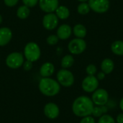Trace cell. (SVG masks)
<instances>
[{
    "instance_id": "cell-1",
    "label": "cell",
    "mask_w": 123,
    "mask_h": 123,
    "mask_svg": "<svg viewBox=\"0 0 123 123\" xmlns=\"http://www.w3.org/2000/svg\"><path fill=\"white\" fill-rule=\"evenodd\" d=\"M92 100L86 96L77 97L73 102L72 111L75 115L80 117L90 116L94 107Z\"/></svg>"
},
{
    "instance_id": "cell-2",
    "label": "cell",
    "mask_w": 123,
    "mask_h": 123,
    "mask_svg": "<svg viewBox=\"0 0 123 123\" xmlns=\"http://www.w3.org/2000/svg\"><path fill=\"white\" fill-rule=\"evenodd\" d=\"M38 88L40 92L47 97H54L57 95L61 90L60 84L55 79L49 77L43 78L39 82Z\"/></svg>"
},
{
    "instance_id": "cell-3",
    "label": "cell",
    "mask_w": 123,
    "mask_h": 123,
    "mask_svg": "<svg viewBox=\"0 0 123 123\" xmlns=\"http://www.w3.org/2000/svg\"><path fill=\"white\" fill-rule=\"evenodd\" d=\"M41 50L39 45L34 42H30L26 44L24 48V57L27 61L35 62L40 58Z\"/></svg>"
},
{
    "instance_id": "cell-4",
    "label": "cell",
    "mask_w": 123,
    "mask_h": 123,
    "mask_svg": "<svg viewBox=\"0 0 123 123\" xmlns=\"http://www.w3.org/2000/svg\"><path fill=\"white\" fill-rule=\"evenodd\" d=\"M24 55L19 52H13L9 54L6 58V65L12 69H17L20 68L24 62Z\"/></svg>"
},
{
    "instance_id": "cell-5",
    "label": "cell",
    "mask_w": 123,
    "mask_h": 123,
    "mask_svg": "<svg viewBox=\"0 0 123 123\" xmlns=\"http://www.w3.org/2000/svg\"><path fill=\"white\" fill-rule=\"evenodd\" d=\"M56 77L58 82L65 87H69L74 83V76L73 74L66 68L59 70Z\"/></svg>"
},
{
    "instance_id": "cell-6",
    "label": "cell",
    "mask_w": 123,
    "mask_h": 123,
    "mask_svg": "<svg viewBox=\"0 0 123 123\" xmlns=\"http://www.w3.org/2000/svg\"><path fill=\"white\" fill-rule=\"evenodd\" d=\"M68 50L71 53L79 55L82 53L86 48V43L82 38H75L71 40L68 45Z\"/></svg>"
},
{
    "instance_id": "cell-7",
    "label": "cell",
    "mask_w": 123,
    "mask_h": 123,
    "mask_svg": "<svg viewBox=\"0 0 123 123\" xmlns=\"http://www.w3.org/2000/svg\"><path fill=\"white\" fill-rule=\"evenodd\" d=\"M92 100L93 103L97 106H104L109 100L108 92L104 89H97L94 92Z\"/></svg>"
},
{
    "instance_id": "cell-8",
    "label": "cell",
    "mask_w": 123,
    "mask_h": 123,
    "mask_svg": "<svg viewBox=\"0 0 123 123\" xmlns=\"http://www.w3.org/2000/svg\"><path fill=\"white\" fill-rule=\"evenodd\" d=\"M88 4L90 9L97 13H105L110 8L109 0H89Z\"/></svg>"
},
{
    "instance_id": "cell-9",
    "label": "cell",
    "mask_w": 123,
    "mask_h": 123,
    "mask_svg": "<svg viewBox=\"0 0 123 123\" xmlns=\"http://www.w3.org/2000/svg\"><path fill=\"white\" fill-rule=\"evenodd\" d=\"M99 86V80L95 76H87L82 81L81 87L86 92H94Z\"/></svg>"
},
{
    "instance_id": "cell-10",
    "label": "cell",
    "mask_w": 123,
    "mask_h": 123,
    "mask_svg": "<svg viewBox=\"0 0 123 123\" xmlns=\"http://www.w3.org/2000/svg\"><path fill=\"white\" fill-rule=\"evenodd\" d=\"M58 18L53 12L46 13L43 18V25L45 29L48 30H53L55 29L58 25Z\"/></svg>"
},
{
    "instance_id": "cell-11",
    "label": "cell",
    "mask_w": 123,
    "mask_h": 123,
    "mask_svg": "<svg viewBox=\"0 0 123 123\" xmlns=\"http://www.w3.org/2000/svg\"><path fill=\"white\" fill-rule=\"evenodd\" d=\"M39 6L40 9L45 13L54 12L59 6L58 0H39Z\"/></svg>"
},
{
    "instance_id": "cell-12",
    "label": "cell",
    "mask_w": 123,
    "mask_h": 123,
    "mask_svg": "<svg viewBox=\"0 0 123 123\" xmlns=\"http://www.w3.org/2000/svg\"><path fill=\"white\" fill-rule=\"evenodd\" d=\"M44 115L50 120H54L57 118L60 113V110L58 106L53 102L48 103L44 107Z\"/></svg>"
},
{
    "instance_id": "cell-13",
    "label": "cell",
    "mask_w": 123,
    "mask_h": 123,
    "mask_svg": "<svg viewBox=\"0 0 123 123\" xmlns=\"http://www.w3.org/2000/svg\"><path fill=\"white\" fill-rule=\"evenodd\" d=\"M12 38V30L6 27L0 28V46L3 47L7 45Z\"/></svg>"
},
{
    "instance_id": "cell-14",
    "label": "cell",
    "mask_w": 123,
    "mask_h": 123,
    "mask_svg": "<svg viewBox=\"0 0 123 123\" xmlns=\"http://www.w3.org/2000/svg\"><path fill=\"white\" fill-rule=\"evenodd\" d=\"M57 36L60 40H67L68 39L72 33V29L71 26L66 24L61 25L57 30Z\"/></svg>"
},
{
    "instance_id": "cell-15",
    "label": "cell",
    "mask_w": 123,
    "mask_h": 123,
    "mask_svg": "<svg viewBox=\"0 0 123 123\" xmlns=\"http://www.w3.org/2000/svg\"><path fill=\"white\" fill-rule=\"evenodd\" d=\"M54 71H55L54 65L50 62H46L43 63L40 68V74L43 78L50 77L53 74Z\"/></svg>"
},
{
    "instance_id": "cell-16",
    "label": "cell",
    "mask_w": 123,
    "mask_h": 123,
    "mask_svg": "<svg viewBox=\"0 0 123 123\" xmlns=\"http://www.w3.org/2000/svg\"><path fill=\"white\" fill-rule=\"evenodd\" d=\"M114 62L110 58H105L101 63V69L105 74H109L114 70Z\"/></svg>"
},
{
    "instance_id": "cell-17",
    "label": "cell",
    "mask_w": 123,
    "mask_h": 123,
    "mask_svg": "<svg viewBox=\"0 0 123 123\" xmlns=\"http://www.w3.org/2000/svg\"><path fill=\"white\" fill-rule=\"evenodd\" d=\"M55 12L58 18L61 19H66L70 16L69 9L66 6H63V5L58 6V7L56 9Z\"/></svg>"
},
{
    "instance_id": "cell-18",
    "label": "cell",
    "mask_w": 123,
    "mask_h": 123,
    "mask_svg": "<svg viewBox=\"0 0 123 123\" xmlns=\"http://www.w3.org/2000/svg\"><path fill=\"white\" fill-rule=\"evenodd\" d=\"M73 32L76 37L83 39L86 35V29L83 25L77 24L74 27Z\"/></svg>"
},
{
    "instance_id": "cell-19",
    "label": "cell",
    "mask_w": 123,
    "mask_h": 123,
    "mask_svg": "<svg viewBox=\"0 0 123 123\" xmlns=\"http://www.w3.org/2000/svg\"><path fill=\"white\" fill-rule=\"evenodd\" d=\"M111 50L117 55H123V41L116 40L111 45Z\"/></svg>"
},
{
    "instance_id": "cell-20",
    "label": "cell",
    "mask_w": 123,
    "mask_h": 123,
    "mask_svg": "<svg viewBox=\"0 0 123 123\" xmlns=\"http://www.w3.org/2000/svg\"><path fill=\"white\" fill-rule=\"evenodd\" d=\"M30 13V8L25 5H22L18 7L17 9V16L18 18L21 19H27Z\"/></svg>"
},
{
    "instance_id": "cell-21",
    "label": "cell",
    "mask_w": 123,
    "mask_h": 123,
    "mask_svg": "<svg viewBox=\"0 0 123 123\" xmlns=\"http://www.w3.org/2000/svg\"><path fill=\"white\" fill-rule=\"evenodd\" d=\"M74 63V58L71 55H65L61 60V66L63 68H68L73 66Z\"/></svg>"
},
{
    "instance_id": "cell-22",
    "label": "cell",
    "mask_w": 123,
    "mask_h": 123,
    "mask_svg": "<svg viewBox=\"0 0 123 123\" xmlns=\"http://www.w3.org/2000/svg\"><path fill=\"white\" fill-rule=\"evenodd\" d=\"M90 9H91L89 7V4H87L86 2L81 3L77 7V11L80 14H86L89 12Z\"/></svg>"
},
{
    "instance_id": "cell-23",
    "label": "cell",
    "mask_w": 123,
    "mask_h": 123,
    "mask_svg": "<svg viewBox=\"0 0 123 123\" xmlns=\"http://www.w3.org/2000/svg\"><path fill=\"white\" fill-rule=\"evenodd\" d=\"M98 123H115V120L111 115L106 114L99 117Z\"/></svg>"
},
{
    "instance_id": "cell-24",
    "label": "cell",
    "mask_w": 123,
    "mask_h": 123,
    "mask_svg": "<svg viewBox=\"0 0 123 123\" xmlns=\"http://www.w3.org/2000/svg\"><path fill=\"white\" fill-rule=\"evenodd\" d=\"M58 41H59V38L56 35H50L46 39L47 43L50 45H55L58 43Z\"/></svg>"
},
{
    "instance_id": "cell-25",
    "label": "cell",
    "mask_w": 123,
    "mask_h": 123,
    "mask_svg": "<svg viewBox=\"0 0 123 123\" xmlns=\"http://www.w3.org/2000/svg\"><path fill=\"white\" fill-rule=\"evenodd\" d=\"M86 74L88 76H94L97 73V67L94 64H89L86 68Z\"/></svg>"
},
{
    "instance_id": "cell-26",
    "label": "cell",
    "mask_w": 123,
    "mask_h": 123,
    "mask_svg": "<svg viewBox=\"0 0 123 123\" xmlns=\"http://www.w3.org/2000/svg\"><path fill=\"white\" fill-rule=\"evenodd\" d=\"M104 112L102 111V109L101 106L99 107H94L92 111V115L95 117H100L102 115H103Z\"/></svg>"
},
{
    "instance_id": "cell-27",
    "label": "cell",
    "mask_w": 123,
    "mask_h": 123,
    "mask_svg": "<svg viewBox=\"0 0 123 123\" xmlns=\"http://www.w3.org/2000/svg\"><path fill=\"white\" fill-rule=\"evenodd\" d=\"M22 1L23 4L28 6L29 8L35 6L39 1V0H22Z\"/></svg>"
},
{
    "instance_id": "cell-28",
    "label": "cell",
    "mask_w": 123,
    "mask_h": 123,
    "mask_svg": "<svg viewBox=\"0 0 123 123\" xmlns=\"http://www.w3.org/2000/svg\"><path fill=\"white\" fill-rule=\"evenodd\" d=\"M4 2L8 7H13L17 4L19 0H4Z\"/></svg>"
},
{
    "instance_id": "cell-29",
    "label": "cell",
    "mask_w": 123,
    "mask_h": 123,
    "mask_svg": "<svg viewBox=\"0 0 123 123\" xmlns=\"http://www.w3.org/2000/svg\"><path fill=\"white\" fill-rule=\"evenodd\" d=\"M79 123H95V120L91 116H86L83 117Z\"/></svg>"
},
{
    "instance_id": "cell-30",
    "label": "cell",
    "mask_w": 123,
    "mask_h": 123,
    "mask_svg": "<svg viewBox=\"0 0 123 123\" xmlns=\"http://www.w3.org/2000/svg\"><path fill=\"white\" fill-rule=\"evenodd\" d=\"M22 66H23V68L25 71H30L33 66V64H32V62L29 61H26L24 62Z\"/></svg>"
},
{
    "instance_id": "cell-31",
    "label": "cell",
    "mask_w": 123,
    "mask_h": 123,
    "mask_svg": "<svg viewBox=\"0 0 123 123\" xmlns=\"http://www.w3.org/2000/svg\"><path fill=\"white\" fill-rule=\"evenodd\" d=\"M116 121L117 123H123V113H120L117 116Z\"/></svg>"
},
{
    "instance_id": "cell-32",
    "label": "cell",
    "mask_w": 123,
    "mask_h": 123,
    "mask_svg": "<svg viewBox=\"0 0 123 123\" xmlns=\"http://www.w3.org/2000/svg\"><path fill=\"white\" fill-rule=\"evenodd\" d=\"M97 79L98 80H103L105 78V74L104 72H99L97 74Z\"/></svg>"
},
{
    "instance_id": "cell-33",
    "label": "cell",
    "mask_w": 123,
    "mask_h": 123,
    "mask_svg": "<svg viewBox=\"0 0 123 123\" xmlns=\"http://www.w3.org/2000/svg\"><path fill=\"white\" fill-rule=\"evenodd\" d=\"M101 107H102V111H103L104 114H105V113H106V112H107V107H105V105H104V106H101Z\"/></svg>"
},
{
    "instance_id": "cell-34",
    "label": "cell",
    "mask_w": 123,
    "mask_h": 123,
    "mask_svg": "<svg viewBox=\"0 0 123 123\" xmlns=\"http://www.w3.org/2000/svg\"><path fill=\"white\" fill-rule=\"evenodd\" d=\"M120 107L121 110L123 112V97L121 99V100L120 102Z\"/></svg>"
},
{
    "instance_id": "cell-35",
    "label": "cell",
    "mask_w": 123,
    "mask_h": 123,
    "mask_svg": "<svg viewBox=\"0 0 123 123\" xmlns=\"http://www.w3.org/2000/svg\"><path fill=\"white\" fill-rule=\"evenodd\" d=\"M2 22H3V18H2V16L0 14V25L2 23Z\"/></svg>"
},
{
    "instance_id": "cell-36",
    "label": "cell",
    "mask_w": 123,
    "mask_h": 123,
    "mask_svg": "<svg viewBox=\"0 0 123 123\" xmlns=\"http://www.w3.org/2000/svg\"><path fill=\"white\" fill-rule=\"evenodd\" d=\"M79 1H81V2H86V1H89V0H78Z\"/></svg>"
}]
</instances>
